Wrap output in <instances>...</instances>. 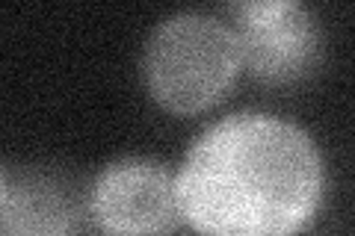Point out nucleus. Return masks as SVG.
Here are the masks:
<instances>
[{
  "instance_id": "obj_1",
  "label": "nucleus",
  "mask_w": 355,
  "mask_h": 236,
  "mask_svg": "<svg viewBox=\"0 0 355 236\" xmlns=\"http://www.w3.org/2000/svg\"><path fill=\"white\" fill-rule=\"evenodd\" d=\"M175 192L198 236H296L323 198V160L293 121L234 112L196 136Z\"/></svg>"
},
{
  "instance_id": "obj_2",
  "label": "nucleus",
  "mask_w": 355,
  "mask_h": 236,
  "mask_svg": "<svg viewBox=\"0 0 355 236\" xmlns=\"http://www.w3.org/2000/svg\"><path fill=\"white\" fill-rule=\"evenodd\" d=\"M240 74L237 39L225 21L178 12L154 27L142 53L148 95L175 116H196L231 89Z\"/></svg>"
},
{
  "instance_id": "obj_5",
  "label": "nucleus",
  "mask_w": 355,
  "mask_h": 236,
  "mask_svg": "<svg viewBox=\"0 0 355 236\" xmlns=\"http://www.w3.org/2000/svg\"><path fill=\"white\" fill-rule=\"evenodd\" d=\"M83 212V198L65 177L30 168L6 183L0 236H80Z\"/></svg>"
},
{
  "instance_id": "obj_4",
  "label": "nucleus",
  "mask_w": 355,
  "mask_h": 236,
  "mask_svg": "<svg viewBox=\"0 0 355 236\" xmlns=\"http://www.w3.org/2000/svg\"><path fill=\"white\" fill-rule=\"evenodd\" d=\"M86 212L101 236H175L184 224L175 174L146 156L104 165L89 186Z\"/></svg>"
},
{
  "instance_id": "obj_6",
  "label": "nucleus",
  "mask_w": 355,
  "mask_h": 236,
  "mask_svg": "<svg viewBox=\"0 0 355 236\" xmlns=\"http://www.w3.org/2000/svg\"><path fill=\"white\" fill-rule=\"evenodd\" d=\"M6 183H9V177L3 174V168H0V201H3V192H6Z\"/></svg>"
},
{
  "instance_id": "obj_3",
  "label": "nucleus",
  "mask_w": 355,
  "mask_h": 236,
  "mask_svg": "<svg viewBox=\"0 0 355 236\" xmlns=\"http://www.w3.org/2000/svg\"><path fill=\"white\" fill-rule=\"evenodd\" d=\"M240 69L270 86L299 83L317 69L323 36L308 6L296 0H246L231 6Z\"/></svg>"
}]
</instances>
